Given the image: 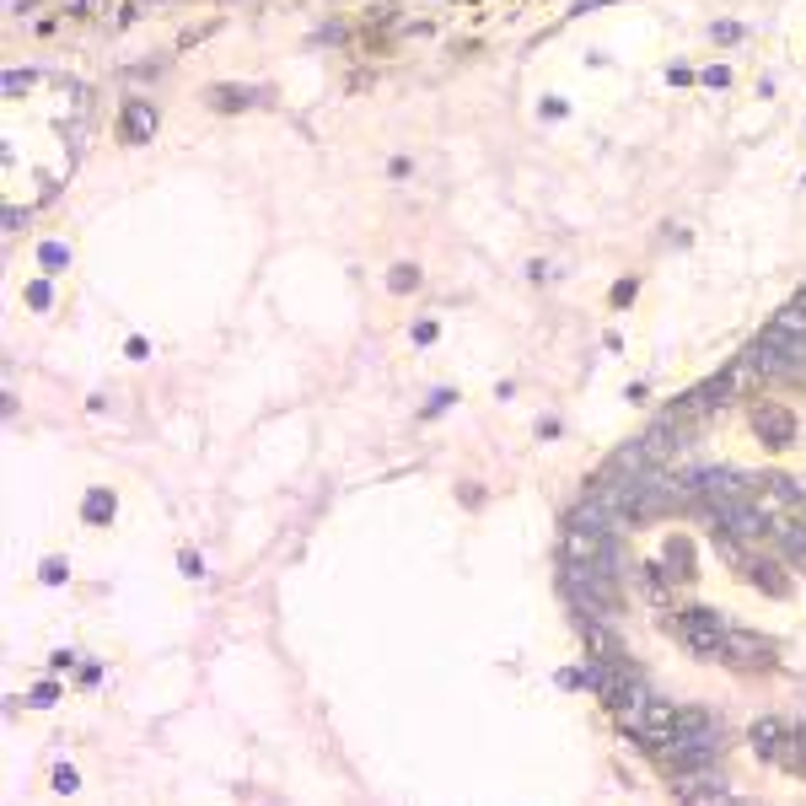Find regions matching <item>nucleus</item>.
<instances>
[{"mask_svg": "<svg viewBox=\"0 0 806 806\" xmlns=\"http://www.w3.org/2000/svg\"><path fill=\"white\" fill-rule=\"evenodd\" d=\"M753 747L764 758H780L785 753V721L780 715H764V721H753Z\"/></svg>", "mask_w": 806, "mask_h": 806, "instance_id": "nucleus-6", "label": "nucleus"}, {"mask_svg": "<svg viewBox=\"0 0 806 806\" xmlns=\"http://www.w3.org/2000/svg\"><path fill=\"white\" fill-rule=\"evenodd\" d=\"M597 6H608V0H575V11H597Z\"/></svg>", "mask_w": 806, "mask_h": 806, "instance_id": "nucleus-12", "label": "nucleus"}, {"mask_svg": "<svg viewBox=\"0 0 806 806\" xmlns=\"http://www.w3.org/2000/svg\"><path fill=\"white\" fill-rule=\"evenodd\" d=\"M672 790H678V796H688V801H721L726 796V780H721V774H715L710 764H704V769H678V774H672Z\"/></svg>", "mask_w": 806, "mask_h": 806, "instance_id": "nucleus-3", "label": "nucleus"}, {"mask_svg": "<svg viewBox=\"0 0 806 806\" xmlns=\"http://www.w3.org/2000/svg\"><path fill=\"white\" fill-rule=\"evenodd\" d=\"M54 785H60V790H76V769H54Z\"/></svg>", "mask_w": 806, "mask_h": 806, "instance_id": "nucleus-11", "label": "nucleus"}, {"mask_svg": "<svg viewBox=\"0 0 806 806\" xmlns=\"http://www.w3.org/2000/svg\"><path fill=\"white\" fill-rule=\"evenodd\" d=\"M753 430L764 436V446H790L796 441V414H785V409H774V403H764V409H753Z\"/></svg>", "mask_w": 806, "mask_h": 806, "instance_id": "nucleus-4", "label": "nucleus"}, {"mask_svg": "<svg viewBox=\"0 0 806 806\" xmlns=\"http://www.w3.org/2000/svg\"><path fill=\"white\" fill-rule=\"evenodd\" d=\"M414 280H420L414 269H393V291H414Z\"/></svg>", "mask_w": 806, "mask_h": 806, "instance_id": "nucleus-10", "label": "nucleus"}, {"mask_svg": "<svg viewBox=\"0 0 806 806\" xmlns=\"http://www.w3.org/2000/svg\"><path fill=\"white\" fill-rule=\"evenodd\" d=\"M103 516H113V495L92 489V495H86V522H103Z\"/></svg>", "mask_w": 806, "mask_h": 806, "instance_id": "nucleus-9", "label": "nucleus"}, {"mask_svg": "<svg viewBox=\"0 0 806 806\" xmlns=\"http://www.w3.org/2000/svg\"><path fill=\"white\" fill-rule=\"evenodd\" d=\"M769 532L780 538V554L790 559L796 570H806V522H785V516H774Z\"/></svg>", "mask_w": 806, "mask_h": 806, "instance_id": "nucleus-5", "label": "nucleus"}, {"mask_svg": "<svg viewBox=\"0 0 806 806\" xmlns=\"http://www.w3.org/2000/svg\"><path fill=\"white\" fill-rule=\"evenodd\" d=\"M678 640H683L694 656H704V661H721L726 618H715V613H704V608H688V613H678Z\"/></svg>", "mask_w": 806, "mask_h": 806, "instance_id": "nucleus-1", "label": "nucleus"}, {"mask_svg": "<svg viewBox=\"0 0 806 806\" xmlns=\"http://www.w3.org/2000/svg\"><path fill=\"white\" fill-rule=\"evenodd\" d=\"M721 667H737V672H764L774 667V645L747 635V629H726V645H721Z\"/></svg>", "mask_w": 806, "mask_h": 806, "instance_id": "nucleus-2", "label": "nucleus"}, {"mask_svg": "<svg viewBox=\"0 0 806 806\" xmlns=\"http://www.w3.org/2000/svg\"><path fill=\"white\" fill-rule=\"evenodd\" d=\"M747 575H753V581L764 586L769 597H785V570H780V565H769V559H753V565H747Z\"/></svg>", "mask_w": 806, "mask_h": 806, "instance_id": "nucleus-7", "label": "nucleus"}, {"mask_svg": "<svg viewBox=\"0 0 806 806\" xmlns=\"http://www.w3.org/2000/svg\"><path fill=\"white\" fill-rule=\"evenodd\" d=\"M151 129H156V113L135 103V108H129V119H124V129H119V135H124V140H146Z\"/></svg>", "mask_w": 806, "mask_h": 806, "instance_id": "nucleus-8", "label": "nucleus"}]
</instances>
